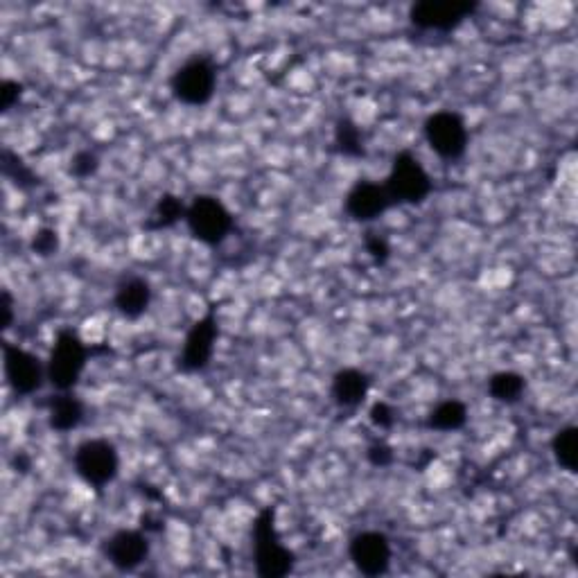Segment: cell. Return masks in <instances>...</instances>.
Listing matches in <instances>:
<instances>
[{
  "label": "cell",
  "mask_w": 578,
  "mask_h": 578,
  "mask_svg": "<svg viewBox=\"0 0 578 578\" xmlns=\"http://www.w3.org/2000/svg\"><path fill=\"white\" fill-rule=\"evenodd\" d=\"M89 362V350L73 330H61L46 362L48 382L57 391H73Z\"/></svg>",
  "instance_id": "obj_1"
},
{
  "label": "cell",
  "mask_w": 578,
  "mask_h": 578,
  "mask_svg": "<svg viewBox=\"0 0 578 578\" xmlns=\"http://www.w3.org/2000/svg\"><path fill=\"white\" fill-rule=\"evenodd\" d=\"M183 220H186L192 238L208 244V247H215V244L224 242L226 235L233 229V217L229 213V208H226L217 197L208 195L192 199Z\"/></svg>",
  "instance_id": "obj_2"
},
{
  "label": "cell",
  "mask_w": 578,
  "mask_h": 578,
  "mask_svg": "<svg viewBox=\"0 0 578 578\" xmlns=\"http://www.w3.org/2000/svg\"><path fill=\"white\" fill-rule=\"evenodd\" d=\"M384 188H387L393 204H420L432 192V181L414 154L400 152L391 163Z\"/></svg>",
  "instance_id": "obj_3"
},
{
  "label": "cell",
  "mask_w": 578,
  "mask_h": 578,
  "mask_svg": "<svg viewBox=\"0 0 578 578\" xmlns=\"http://www.w3.org/2000/svg\"><path fill=\"white\" fill-rule=\"evenodd\" d=\"M75 470L93 488L109 486L120 470L116 445L107 439H89L80 443L75 452Z\"/></svg>",
  "instance_id": "obj_4"
},
{
  "label": "cell",
  "mask_w": 578,
  "mask_h": 578,
  "mask_svg": "<svg viewBox=\"0 0 578 578\" xmlns=\"http://www.w3.org/2000/svg\"><path fill=\"white\" fill-rule=\"evenodd\" d=\"M172 93L188 107H204L217 89V70L208 59H190L172 75Z\"/></svg>",
  "instance_id": "obj_5"
},
{
  "label": "cell",
  "mask_w": 578,
  "mask_h": 578,
  "mask_svg": "<svg viewBox=\"0 0 578 578\" xmlns=\"http://www.w3.org/2000/svg\"><path fill=\"white\" fill-rule=\"evenodd\" d=\"M425 140L445 161H457L468 150V127L452 111H439L425 120Z\"/></svg>",
  "instance_id": "obj_6"
},
{
  "label": "cell",
  "mask_w": 578,
  "mask_h": 578,
  "mask_svg": "<svg viewBox=\"0 0 578 578\" xmlns=\"http://www.w3.org/2000/svg\"><path fill=\"white\" fill-rule=\"evenodd\" d=\"M256 565L258 574L267 578H280L292 572L294 556L292 551L283 547L278 533L271 522V513H262L256 524Z\"/></svg>",
  "instance_id": "obj_7"
},
{
  "label": "cell",
  "mask_w": 578,
  "mask_h": 578,
  "mask_svg": "<svg viewBox=\"0 0 578 578\" xmlns=\"http://www.w3.org/2000/svg\"><path fill=\"white\" fill-rule=\"evenodd\" d=\"M3 362L7 382H10V387L16 393H21V396H30V393L39 391L43 380H48L46 364L25 348L5 346Z\"/></svg>",
  "instance_id": "obj_8"
},
{
  "label": "cell",
  "mask_w": 578,
  "mask_h": 578,
  "mask_svg": "<svg viewBox=\"0 0 578 578\" xmlns=\"http://www.w3.org/2000/svg\"><path fill=\"white\" fill-rule=\"evenodd\" d=\"M475 12L472 3H459V0H423L411 7L409 19L420 30H434V32H448L452 28L468 19Z\"/></svg>",
  "instance_id": "obj_9"
},
{
  "label": "cell",
  "mask_w": 578,
  "mask_h": 578,
  "mask_svg": "<svg viewBox=\"0 0 578 578\" xmlns=\"http://www.w3.org/2000/svg\"><path fill=\"white\" fill-rule=\"evenodd\" d=\"M350 560L366 576H382L391 565V542L380 531H362L350 540Z\"/></svg>",
  "instance_id": "obj_10"
},
{
  "label": "cell",
  "mask_w": 578,
  "mask_h": 578,
  "mask_svg": "<svg viewBox=\"0 0 578 578\" xmlns=\"http://www.w3.org/2000/svg\"><path fill=\"white\" fill-rule=\"evenodd\" d=\"M104 554H107L109 563L120 569V572H134V569L143 565L147 556H150V540L140 531L122 529L107 540Z\"/></svg>",
  "instance_id": "obj_11"
},
{
  "label": "cell",
  "mask_w": 578,
  "mask_h": 578,
  "mask_svg": "<svg viewBox=\"0 0 578 578\" xmlns=\"http://www.w3.org/2000/svg\"><path fill=\"white\" fill-rule=\"evenodd\" d=\"M391 204L393 199L389 197L387 188L371 181H362L350 190V195L346 199V210L357 222H373L378 220L380 215L387 213Z\"/></svg>",
  "instance_id": "obj_12"
},
{
  "label": "cell",
  "mask_w": 578,
  "mask_h": 578,
  "mask_svg": "<svg viewBox=\"0 0 578 578\" xmlns=\"http://www.w3.org/2000/svg\"><path fill=\"white\" fill-rule=\"evenodd\" d=\"M215 339H217V326L213 317H206L197 321L192 330L188 332L186 344H183L181 353V366L186 371H199L210 362L215 350Z\"/></svg>",
  "instance_id": "obj_13"
},
{
  "label": "cell",
  "mask_w": 578,
  "mask_h": 578,
  "mask_svg": "<svg viewBox=\"0 0 578 578\" xmlns=\"http://www.w3.org/2000/svg\"><path fill=\"white\" fill-rule=\"evenodd\" d=\"M116 308L127 319L143 317L152 303V287L145 278L129 276L116 287Z\"/></svg>",
  "instance_id": "obj_14"
},
{
  "label": "cell",
  "mask_w": 578,
  "mask_h": 578,
  "mask_svg": "<svg viewBox=\"0 0 578 578\" xmlns=\"http://www.w3.org/2000/svg\"><path fill=\"white\" fill-rule=\"evenodd\" d=\"M332 400L339 407L353 409L359 407L366 400L371 391L369 375L359 369H341L335 378H332Z\"/></svg>",
  "instance_id": "obj_15"
},
{
  "label": "cell",
  "mask_w": 578,
  "mask_h": 578,
  "mask_svg": "<svg viewBox=\"0 0 578 578\" xmlns=\"http://www.w3.org/2000/svg\"><path fill=\"white\" fill-rule=\"evenodd\" d=\"M50 427L57 432H73L84 420V405L70 391H59V396L50 402Z\"/></svg>",
  "instance_id": "obj_16"
},
{
  "label": "cell",
  "mask_w": 578,
  "mask_h": 578,
  "mask_svg": "<svg viewBox=\"0 0 578 578\" xmlns=\"http://www.w3.org/2000/svg\"><path fill=\"white\" fill-rule=\"evenodd\" d=\"M524 389H527V382H524L522 375L513 371H502L495 373L488 382V393L497 402H506V405H513L522 398Z\"/></svg>",
  "instance_id": "obj_17"
},
{
  "label": "cell",
  "mask_w": 578,
  "mask_h": 578,
  "mask_svg": "<svg viewBox=\"0 0 578 578\" xmlns=\"http://www.w3.org/2000/svg\"><path fill=\"white\" fill-rule=\"evenodd\" d=\"M468 420V411L466 405L459 400H448L441 402L439 407L432 411L429 416V427L439 429V432H457Z\"/></svg>",
  "instance_id": "obj_18"
},
{
  "label": "cell",
  "mask_w": 578,
  "mask_h": 578,
  "mask_svg": "<svg viewBox=\"0 0 578 578\" xmlns=\"http://www.w3.org/2000/svg\"><path fill=\"white\" fill-rule=\"evenodd\" d=\"M551 450H554V457L558 461V466H563L567 472H576V466H578V429L576 427L560 429V432L554 436Z\"/></svg>",
  "instance_id": "obj_19"
},
{
  "label": "cell",
  "mask_w": 578,
  "mask_h": 578,
  "mask_svg": "<svg viewBox=\"0 0 578 578\" xmlns=\"http://www.w3.org/2000/svg\"><path fill=\"white\" fill-rule=\"evenodd\" d=\"M181 217H186V206L181 204V199L165 195L159 199V204L154 206L150 226L152 229H168V226L177 224Z\"/></svg>",
  "instance_id": "obj_20"
},
{
  "label": "cell",
  "mask_w": 578,
  "mask_h": 578,
  "mask_svg": "<svg viewBox=\"0 0 578 578\" xmlns=\"http://www.w3.org/2000/svg\"><path fill=\"white\" fill-rule=\"evenodd\" d=\"M335 140H337L341 154H346V156H362L364 154L362 131H359V127L353 125L350 120H339L337 131H335Z\"/></svg>",
  "instance_id": "obj_21"
},
{
  "label": "cell",
  "mask_w": 578,
  "mask_h": 578,
  "mask_svg": "<svg viewBox=\"0 0 578 578\" xmlns=\"http://www.w3.org/2000/svg\"><path fill=\"white\" fill-rule=\"evenodd\" d=\"M32 251L41 258L55 256V253L59 251V233L55 229L37 231L32 238Z\"/></svg>",
  "instance_id": "obj_22"
},
{
  "label": "cell",
  "mask_w": 578,
  "mask_h": 578,
  "mask_svg": "<svg viewBox=\"0 0 578 578\" xmlns=\"http://www.w3.org/2000/svg\"><path fill=\"white\" fill-rule=\"evenodd\" d=\"M98 165L100 161L93 152H77L73 159H70V172H73L77 179H86L98 172Z\"/></svg>",
  "instance_id": "obj_23"
},
{
  "label": "cell",
  "mask_w": 578,
  "mask_h": 578,
  "mask_svg": "<svg viewBox=\"0 0 578 578\" xmlns=\"http://www.w3.org/2000/svg\"><path fill=\"white\" fill-rule=\"evenodd\" d=\"M369 418H371V423L378 429H391L393 423H396V411H393L391 405H387V402L380 400V402H375V405L371 407Z\"/></svg>",
  "instance_id": "obj_24"
},
{
  "label": "cell",
  "mask_w": 578,
  "mask_h": 578,
  "mask_svg": "<svg viewBox=\"0 0 578 578\" xmlns=\"http://www.w3.org/2000/svg\"><path fill=\"white\" fill-rule=\"evenodd\" d=\"M21 93H23V86L19 82H12V80L3 82V86H0V107H3V111H10L14 104L19 102Z\"/></svg>",
  "instance_id": "obj_25"
},
{
  "label": "cell",
  "mask_w": 578,
  "mask_h": 578,
  "mask_svg": "<svg viewBox=\"0 0 578 578\" xmlns=\"http://www.w3.org/2000/svg\"><path fill=\"white\" fill-rule=\"evenodd\" d=\"M369 459L373 466H389L393 461V452L387 443H375L369 450Z\"/></svg>",
  "instance_id": "obj_26"
},
{
  "label": "cell",
  "mask_w": 578,
  "mask_h": 578,
  "mask_svg": "<svg viewBox=\"0 0 578 578\" xmlns=\"http://www.w3.org/2000/svg\"><path fill=\"white\" fill-rule=\"evenodd\" d=\"M366 251H369L371 256H373L375 260H378V262L387 260V256H389L387 242L380 240V238H369V240H366Z\"/></svg>",
  "instance_id": "obj_27"
},
{
  "label": "cell",
  "mask_w": 578,
  "mask_h": 578,
  "mask_svg": "<svg viewBox=\"0 0 578 578\" xmlns=\"http://www.w3.org/2000/svg\"><path fill=\"white\" fill-rule=\"evenodd\" d=\"M0 308H3V328H10L12 321H14V301H12L10 292H3Z\"/></svg>",
  "instance_id": "obj_28"
}]
</instances>
